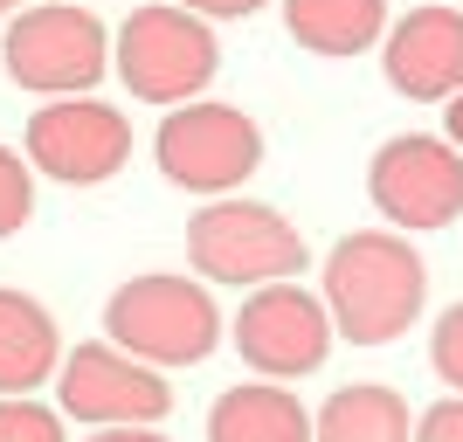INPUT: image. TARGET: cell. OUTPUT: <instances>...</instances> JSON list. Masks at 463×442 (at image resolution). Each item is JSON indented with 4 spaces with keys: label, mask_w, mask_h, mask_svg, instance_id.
Masks as SVG:
<instances>
[{
    "label": "cell",
    "mask_w": 463,
    "mask_h": 442,
    "mask_svg": "<svg viewBox=\"0 0 463 442\" xmlns=\"http://www.w3.org/2000/svg\"><path fill=\"white\" fill-rule=\"evenodd\" d=\"M429 297V269L408 249V235L394 229H360L339 235L326 256V311L332 332L353 346H387L422 318Z\"/></svg>",
    "instance_id": "1"
},
{
    "label": "cell",
    "mask_w": 463,
    "mask_h": 442,
    "mask_svg": "<svg viewBox=\"0 0 463 442\" xmlns=\"http://www.w3.org/2000/svg\"><path fill=\"white\" fill-rule=\"evenodd\" d=\"M104 332L118 353L146 366H201L222 346V311H214L208 284H194V277H132L111 290Z\"/></svg>",
    "instance_id": "2"
},
{
    "label": "cell",
    "mask_w": 463,
    "mask_h": 442,
    "mask_svg": "<svg viewBox=\"0 0 463 442\" xmlns=\"http://www.w3.org/2000/svg\"><path fill=\"white\" fill-rule=\"evenodd\" d=\"M214 62H222V49H214L208 21L174 7V0L132 7L125 28L111 35V70L125 77V90L138 104H194L208 90Z\"/></svg>",
    "instance_id": "3"
},
{
    "label": "cell",
    "mask_w": 463,
    "mask_h": 442,
    "mask_svg": "<svg viewBox=\"0 0 463 442\" xmlns=\"http://www.w3.org/2000/svg\"><path fill=\"white\" fill-rule=\"evenodd\" d=\"M187 256L194 269L208 277V284H290V277H305V235L290 229L277 208H263V201H235V193H222V201H208V208L187 221Z\"/></svg>",
    "instance_id": "4"
},
{
    "label": "cell",
    "mask_w": 463,
    "mask_h": 442,
    "mask_svg": "<svg viewBox=\"0 0 463 442\" xmlns=\"http://www.w3.org/2000/svg\"><path fill=\"white\" fill-rule=\"evenodd\" d=\"M153 159L174 187L222 201V193H235L263 166V132H256V118L235 111V104H180V111H166V125H159Z\"/></svg>",
    "instance_id": "5"
},
{
    "label": "cell",
    "mask_w": 463,
    "mask_h": 442,
    "mask_svg": "<svg viewBox=\"0 0 463 442\" xmlns=\"http://www.w3.org/2000/svg\"><path fill=\"white\" fill-rule=\"evenodd\" d=\"M7 77L42 97H83L111 70V28L90 7H21L7 21Z\"/></svg>",
    "instance_id": "6"
},
{
    "label": "cell",
    "mask_w": 463,
    "mask_h": 442,
    "mask_svg": "<svg viewBox=\"0 0 463 442\" xmlns=\"http://www.w3.org/2000/svg\"><path fill=\"white\" fill-rule=\"evenodd\" d=\"M229 339L263 381H305V373L326 366L339 332H332L326 297H311V290H298V284H263V290L242 297Z\"/></svg>",
    "instance_id": "7"
},
{
    "label": "cell",
    "mask_w": 463,
    "mask_h": 442,
    "mask_svg": "<svg viewBox=\"0 0 463 442\" xmlns=\"http://www.w3.org/2000/svg\"><path fill=\"white\" fill-rule=\"evenodd\" d=\"M132 159V118L97 97H49L28 118V166L62 187H97Z\"/></svg>",
    "instance_id": "8"
},
{
    "label": "cell",
    "mask_w": 463,
    "mask_h": 442,
    "mask_svg": "<svg viewBox=\"0 0 463 442\" xmlns=\"http://www.w3.org/2000/svg\"><path fill=\"white\" fill-rule=\"evenodd\" d=\"M367 193H373V208L387 221H402V229H449L463 214V153L449 138L402 132L373 153Z\"/></svg>",
    "instance_id": "9"
},
{
    "label": "cell",
    "mask_w": 463,
    "mask_h": 442,
    "mask_svg": "<svg viewBox=\"0 0 463 442\" xmlns=\"http://www.w3.org/2000/svg\"><path fill=\"white\" fill-rule=\"evenodd\" d=\"M56 401H62V415L97 422V428H153L159 415L174 408V387L159 381V366L132 360V353H118L111 339H104V346L62 353Z\"/></svg>",
    "instance_id": "10"
},
{
    "label": "cell",
    "mask_w": 463,
    "mask_h": 442,
    "mask_svg": "<svg viewBox=\"0 0 463 442\" xmlns=\"http://www.w3.org/2000/svg\"><path fill=\"white\" fill-rule=\"evenodd\" d=\"M387 83L415 104H449L463 90V14L457 7H415L381 42Z\"/></svg>",
    "instance_id": "11"
},
{
    "label": "cell",
    "mask_w": 463,
    "mask_h": 442,
    "mask_svg": "<svg viewBox=\"0 0 463 442\" xmlns=\"http://www.w3.org/2000/svg\"><path fill=\"white\" fill-rule=\"evenodd\" d=\"M56 366H62L56 318H49L28 290H0V401L35 394Z\"/></svg>",
    "instance_id": "12"
},
{
    "label": "cell",
    "mask_w": 463,
    "mask_h": 442,
    "mask_svg": "<svg viewBox=\"0 0 463 442\" xmlns=\"http://www.w3.org/2000/svg\"><path fill=\"white\" fill-rule=\"evenodd\" d=\"M284 28L311 56H360L387 42V0H284Z\"/></svg>",
    "instance_id": "13"
},
{
    "label": "cell",
    "mask_w": 463,
    "mask_h": 442,
    "mask_svg": "<svg viewBox=\"0 0 463 442\" xmlns=\"http://www.w3.org/2000/svg\"><path fill=\"white\" fill-rule=\"evenodd\" d=\"M208 442H311V415L290 387H229L208 408Z\"/></svg>",
    "instance_id": "14"
},
{
    "label": "cell",
    "mask_w": 463,
    "mask_h": 442,
    "mask_svg": "<svg viewBox=\"0 0 463 442\" xmlns=\"http://www.w3.org/2000/svg\"><path fill=\"white\" fill-rule=\"evenodd\" d=\"M311 442H415V422H408V401L394 387H339L318 415H311Z\"/></svg>",
    "instance_id": "15"
},
{
    "label": "cell",
    "mask_w": 463,
    "mask_h": 442,
    "mask_svg": "<svg viewBox=\"0 0 463 442\" xmlns=\"http://www.w3.org/2000/svg\"><path fill=\"white\" fill-rule=\"evenodd\" d=\"M28 214H35V166L14 146H0V235H14Z\"/></svg>",
    "instance_id": "16"
},
{
    "label": "cell",
    "mask_w": 463,
    "mask_h": 442,
    "mask_svg": "<svg viewBox=\"0 0 463 442\" xmlns=\"http://www.w3.org/2000/svg\"><path fill=\"white\" fill-rule=\"evenodd\" d=\"M0 442H62V415L42 408L35 394H14L0 401Z\"/></svg>",
    "instance_id": "17"
},
{
    "label": "cell",
    "mask_w": 463,
    "mask_h": 442,
    "mask_svg": "<svg viewBox=\"0 0 463 442\" xmlns=\"http://www.w3.org/2000/svg\"><path fill=\"white\" fill-rule=\"evenodd\" d=\"M429 366L443 373V387L463 394V305H449L443 318H436V332H429Z\"/></svg>",
    "instance_id": "18"
},
{
    "label": "cell",
    "mask_w": 463,
    "mask_h": 442,
    "mask_svg": "<svg viewBox=\"0 0 463 442\" xmlns=\"http://www.w3.org/2000/svg\"><path fill=\"white\" fill-rule=\"evenodd\" d=\"M415 442H463V394L429 408L422 422H415Z\"/></svg>",
    "instance_id": "19"
},
{
    "label": "cell",
    "mask_w": 463,
    "mask_h": 442,
    "mask_svg": "<svg viewBox=\"0 0 463 442\" xmlns=\"http://www.w3.org/2000/svg\"><path fill=\"white\" fill-rule=\"evenodd\" d=\"M174 7H187V14H201V21H242V14H256L263 0H174Z\"/></svg>",
    "instance_id": "20"
},
{
    "label": "cell",
    "mask_w": 463,
    "mask_h": 442,
    "mask_svg": "<svg viewBox=\"0 0 463 442\" xmlns=\"http://www.w3.org/2000/svg\"><path fill=\"white\" fill-rule=\"evenodd\" d=\"M90 442H166L159 428H97Z\"/></svg>",
    "instance_id": "21"
},
{
    "label": "cell",
    "mask_w": 463,
    "mask_h": 442,
    "mask_svg": "<svg viewBox=\"0 0 463 442\" xmlns=\"http://www.w3.org/2000/svg\"><path fill=\"white\" fill-rule=\"evenodd\" d=\"M443 138H449V146L463 153V90L449 97V111H443Z\"/></svg>",
    "instance_id": "22"
},
{
    "label": "cell",
    "mask_w": 463,
    "mask_h": 442,
    "mask_svg": "<svg viewBox=\"0 0 463 442\" xmlns=\"http://www.w3.org/2000/svg\"><path fill=\"white\" fill-rule=\"evenodd\" d=\"M14 14H21V0H0V28H7Z\"/></svg>",
    "instance_id": "23"
}]
</instances>
